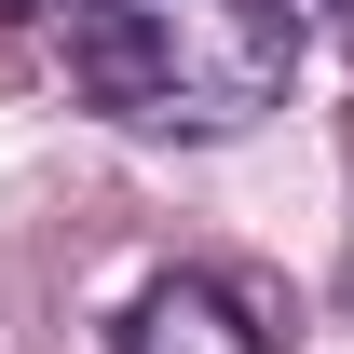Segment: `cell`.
<instances>
[{"instance_id":"obj_1","label":"cell","mask_w":354,"mask_h":354,"mask_svg":"<svg viewBox=\"0 0 354 354\" xmlns=\"http://www.w3.org/2000/svg\"><path fill=\"white\" fill-rule=\"evenodd\" d=\"M68 82L109 123L232 136L300 82L286 0H68Z\"/></svg>"},{"instance_id":"obj_2","label":"cell","mask_w":354,"mask_h":354,"mask_svg":"<svg viewBox=\"0 0 354 354\" xmlns=\"http://www.w3.org/2000/svg\"><path fill=\"white\" fill-rule=\"evenodd\" d=\"M123 354H259V327H245L218 286H191V272H177V286H150V300H136Z\"/></svg>"}]
</instances>
